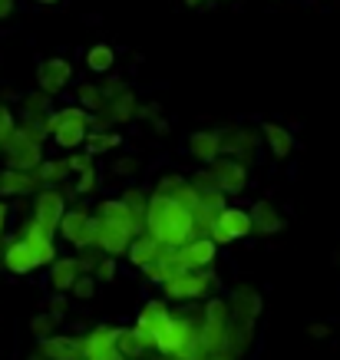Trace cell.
Instances as JSON below:
<instances>
[{
  "mask_svg": "<svg viewBox=\"0 0 340 360\" xmlns=\"http://www.w3.org/2000/svg\"><path fill=\"white\" fill-rule=\"evenodd\" d=\"M122 142L119 132H110V129H89L86 142H83V149H86L89 155H103V153H110V149H116Z\"/></svg>",
  "mask_w": 340,
  "mask_h": 360,
  "instance_id": "cell-27",
  "label": "cell"
},
{
  "mask_svg": "<svg viewBox=\"0 0 340 360\" xmlns=\"http://www.w3.org/2000/svg\"><path fill=\"white\" fill-rule=\"evenodd\" d=\"M261 314V295L254 291V288H238L235 295H231V317L235 321H244V324H254Z\"/></svg>",
  "mask_w": 340,
  "mask_h": 360,
  "instance_id": "cell-21",
  "label": "cell"
},
{
  "mask_svg": "<svg viewBox=\"0 0 340 360\" xmlns=\"http://www.w3.org/2000/svg\"><path fill=\"white\" fill-rule=\"evenodd\" d=\"M37 172L44 179V186H60L66 175H70V162L66 159H44V162L37 165Z\"/></svg>",
  "mask_w": 340,
  "mask_h": 360,
  "instance_id": "cell-31",
  "label": "cell"
},
{
  "mask_svg": "<svg viewBox=\"0 0 340 360\" xmlns=\"http://www.w3.org/2000/svg\"><path fill=\"white\" fill-rule=\"evenodd\" d=\"M11 13H13V0H0V20L11 17Z\"/></svg>",
  "mask_w": 340,
  "mask_h": 360,
  "instance_id": "cell-43",
  "label": "cell"
},
{
  "mask_svg": "<svg viewBox=\"0 0 340 360\" xmlns=\"http://www.w3.org/2000/svg\"><path fill=\"white\" fill-rule=\"evenodd\" d=\"M50 139L44 129V122H33V120H23L17 129H13L11 142H7V149H4V159L7 165L13 169H37V165L44 162V142Z\"/></svg>",
  "mask_w": 340,
  "mask_h": 360,
  "instance_id": "cell-3",
  "label": "cell"
},
{
  "mask_svg": "<svg viewBox=\"0 0 340 360\" xmlns=\"http://www.w3.org/2000/svg\"><path fill=\"white\" fill-rule=\"evenodd\" d=\"M188 153L195 155L198 162L211 165L218 155H225L221 153V132H211V129L192 132V136H188Z\"/></svg>",
  "mask_w": 340,
  "mask_h": 360,
  "instance_id": "cell-20",
  "label": "cell"
},
{
  "mask_svg": "<svg viewBox=\"0 0 340 360\" xmlns=\"http://www.w3.org/2000/svg\"><path fill=\"white\" fill-rule=\"evenodd\" d=\"M33 4H40V7H56L60 0H33Z\"/></svg>",
  "mask_w": 340,
  "mask_h": 360,
  "instance_id": "cell-45",
  "label": "cell"
},
{
  "mask_svg": "<svg viewBox=\"0 0 340 360\" xmlns=\"http://www.w3.org/2000/svg\"><path fill=\"white\" fill-rule=\"evenodd\" d=\"M254 149H258V139H254L251 129H221V153L225 155H235L242 159L244 165H251L254 159Z\"/></svg>",
  "mask_w": 340,
  "mask_h": 360,
  "instance_id": "cell-16",
  "label": "cell"
},
{
  "mask_svg": "<svg viewBox=\"0 0 340 360\" xmlns=\"http://www.w3.org/2000/svg\"><path fill=\"white\" fill-rule=\"evenodd\" d=\"M44 188V179H40V172L37 169H13V165H7V169H0V195L4 198H23L27 192H40Z\"/></svg>",
  "mask_w": 340,
  "mask_h": 360,
  "instance_id": "cell-11",
  "label": "cell"
},
{
  "mask_svg": "<svg viewBox=\"0 0 340 360\" xmlns=\"http://www.w3.org/2000/svg\"><path fill=\"white\" fill-rule=\"evenodd\" d=\"M188 7H198V4H205V0H185Z\"/></svg>",
  "mask_w": 340,
  "mask_h": 360,
  "instance_id": "cell-46",
  "label": "cell"
},
{
  "mask_svg": "<svg viewBox=\"0 0 340 360\" xmlns=\"http://www.w3.org/2000/svg\"><path fill=\"white\" fill-rule=\"evenodd\" d=\"M30 360H46V357H44V354H40V350H37V357H30Z\"/></svg>",
  "mask_w": 340,
  "mask_h": 360,
  "instance_id": "cell-47",
  "label": "cell"
},
{
  "mask_svg": "<svg viewBox=\"0 0 340 360\" xmlns=\"http://www.w3.org/2000/svg\"><path fill=\"white\" fill-rule=\"evenodd\" d=\"M149 344L143 340V334L136 328H119V357L122 360H145L149 354Z\"/></svg>",
  "mask_w": 340,
  "mask_h": 360,
  "instance_id": "cell-26",
  "label": "cell"
},
{
  "mask_svg": "<svg viewBox=\"0 0 340 360\" xmlns=\"http://www.w3.org/2000/svg\"><path fill=\"white\" fill-rule=\"evenodd\" d=\"M122 202H126V205L136 212V219L145 225V208H149V195H145L143 188H126V192H122Z\"/></svg>",
  "mask_w": 340,
  "mask_h": 360,
  "instance_id": "cell-33",
  "label": "cell"
},
{
  "mask_svg": "<svg viewBox=\"0 0 340 360\" xmlns=\"http://www.w3.org/2000/svg\"><path fill=\"white\" fill-rule=\"evenodd\" d=\"M44 129L63 153H77V149H83V142L93 129V112L83 110L79 103L63 106V110H50L44 116Z\"/></svg>",
  "mask_w": 340,
  "mask_h": 360,
  "instance_id": "cell-2",
  "label": "cell"
},
{
  "mask_svg": "<svg viewBox=\"0 0 340 360\" xmlns=\"http://www.w3.org/2000/svg\"><path fill=\"white\" fill-rule=\"evenodd\" d=\"M56 328H60V317L53 314V311H46V314H37L30 321V330L37 334V340L40 338H50V334H56Z\"/></svg>",
  "mask_w": 340,
  "mask_h": 360,
  "instance_id": "cell-32",
  "label": "cell"
},
{
  "mask_svg": "<svg viewBox=\"0 0 340 360\" xmlns=\"http://www.w3.org/2000/svg\"><path fill=\"white\" fill-rule=\"evenodd\" d=\"M83 360H89V357H83Z\"/></svg>",
  "mask_w": 340,
  "mask_h": 360,
  "instance_id": "cell-48",
  "label": "cell"
},
{
  "mask_svg": "<svg viewBox=\"0 0 340 360\" xmlns=\"http://www.w3.org/2000/svg\"><path fill=\"white\" fill-rule=\"evenodd\" d=\"M99 112H106V116L112 120V126H126V122L136 120V112H139V99H136V93L126 86L122 93H116L112 99H106V106H103Z\"/></svg>",
  "mask_w": 340,
  "mask_h": 360,
  "instance_id": "cell-19",
  "label": "cell"
},
{
  "mask_svg": "<svg viewBox=\"0 0 340 360\" xmlns=\"http://www.w3.org/2000/svg\"><path fill=\"white\" fill-rule=\"evenodd\" d=\"M211 175H215V186L225 192V195H238L244 186H248V165L235 155H218L211 162Z\"/></svg>",
  "mask_w": 340,
  "mask_h": 360,
  "instance_id": "cell-10",
  "label": "cell"
},
{
  "mask_svg": "<svg viewBox=\"0 0 340 360\" xmlns=\"http://www.w3.org/2000/svg\"><path fill=\"white\" fill-rule=\"evenodd\" d=\"M145 231L165 248H182L188 238H195V219L178 198L152 192L145 208Z\"/></svg>",
  "mask_w": 340,
  "mask_h": 360,
  "instance_id": "cell-1",
  "label": "cell"
},
{
  "mask_svg": "<svg viewBox=\"0 0 340 360\" xmlns=\"http://www.w3.org/2000/svg\"><path fill=\"white\" fill-rule=\"evenodd\" d=\"M93 278H96V281H112V278H116V258H112V255H103V262L96 264Z\"/></svg>",
  "mask_w": 340,
  "mask_h": 360,
  "instance_id": "cell-38",
  "label": "cell"
},
{
  "mask_svg": "<svg viewBox=\"0 0 340 360\" xmlns=\"http://www.w3.org/2000/svg\"><path fill=\"white\" fill-rule=\"evenodd\" d=\"M251 221H254V231H258V235H277V231L285 229V215H281L271 202H258V205L251 208Z\"/></svg>",
  "mask_w": 340,
  "mask_h": 360,
  "instance_id": "cell-25",
  "label": "cell"
},
{
  "mask_svg": "<svg viewBox=\"0 0 340 360\" xmlns=\"http://www.w3.org/2000/svg\"><path fill=\"white\" fill-rule=\"evenodd\" d=\"M4 268L13 274H30L40 268V262H37V255L30 251V245L17 235V238H11L4 245Z\"/></svg>",
  "mask_w": 340,
  "mask_h": 360,
  "instance_id": "cell-18",
  "label": "cell"
},
{
  "mask_svg": "<svg viewBox=\"0 0 340 360\" xmlns=\"http://www.w3.org/2000/svg\"><path fill=\"white\" fill-rule=\"evenodd\" d=\"M89 360H122L119 357V328H93L83 338Z\"/></svg>",
  "mask_w": 340,
  "mask_h": 360,
  "instance_id": "cell-14",
  "label": "cell"
},
{
  "mask_svg": "<svg viewBox=\"0 0 340 360\" xmlns=\"http://www.w3.org/2000/svg\"><path fill=\"white\" fill-rule=\"evenodd\" d=\"M17 126H20V122H17V112H13L11 106H0V153L7 149V142H11Z\"/></svg>",
  "mask_w": 340,
  "mask_h": 360,
  "instance_id": "cell-34",
  "label": "cell"
},
{
  "mask_svg": "<svg viewBox=\"0 0 340 360\" xmlns=\"http://www.w3.org/2000/svg\"><path fill=\"white\" fill-rule=\"evenodd\" d=\"M27 245H30V251L37 255V262L40 264H53L56 262V245H53V235L56 231H50V229H44L37 219H27L20 225V231H17Z\"/></svg>",
  "mask_w": 340,
  "mask_h": 360,
  "instance_id": "cell-12",
  "label": "cell"
},
{
  "mask_svg": "<svg viewBox=\"0 0 340 360\" xmlns=\"http://www.w3.org/2000/svg\"><path fill=\"white\" fill-rule=\"evenodd\" d=\"M310 338H327V324H310Z\"/></svg>",
  "mask_w": 340,
  "mask_h": 360,
  "instance_id": "cell-44",
  "label": "cell"
},
{
  "mask_svg": "<svg viewBox=\"0 0 340 360\" xmlns=\"http://www.w3.org/2000/svg\"><path fill=\"white\" fill-rule=\"evenodd\" d=\"M20 112L23 120H33V122H44V116L50 112V93L37 89V93H27L20 103Z\"/></svg>",
  "mask_w": 340,
  "mask_h": 360,
  "instance_id": "cell-28",
  "label": "cell"
},
{
  "mask_svg": "<svg viewBox=\"0 0 340 360\" xmlns=\"http://www.w3.org/2000/svg\"><path fill=\"white\" fill-rule=\"evenodd\" d=\"M7 219H11V208L0 202V238H4V231H7Z\"/></svg>",
  "mask_w": 340,
  "mask_h": 360,
  "instance_id": "cell-42",
  "label": "cell"
},
{
  "mask_svg": "<svg viewBox=\"0 0 340 360\" xmlns=\"http://www.w3.org/2000/svg\"><path fill=\"white\" fill-rule=\"evenodd\" d=\"M96 225L99 219L89 215L86 208H66L63 219H60V235L73 248H89V245H96Z\"/></svg>",
  "mask_w": 340,
  "mask_h": 360,
  "instance_id": "cell-5",
  "label": "cell"
},
{
  "mask_svg": "<svg viewBox=\"0 0 340 360\" xmlns=\"http://www.w3.org/2000/svg\"><path fill=\"white\" fill-rule=\"evenodd\" d=\"M96 219H106V221H122V225H132L136 235H143L145 225L136 219V212H132L122 198H106V202H99L96 205Z\"/></svg>",
  "mask_w": 340,
  "mask_h": 360,
  "instance_id": "cell-22",
  "label": "cell"
},
{
  "mask_svg": "<svg viewBox=\"0 0 340 360\" xmlns=\"http://www.w3.org/2000/svg\"><path fill=\"white\" fill-rule=\"evenodd\" d=\"M77 103L89 112H99L103 106H106V93H103V86H96V83H79L77 86Z\"/></svg>",
  "mask_w": 340,
  "mask_h": 360,
  "instance_id": "cell-30",
  "label": "cell"
},
{
  "mask_svg": "<svg viewBox=\"0 0 340 360\" xmlns=\"http://www.w3.org/2000/svg\"><path fill=\"white\" fill-rule=\"evenodd\" d=\"M70 79H73V66H70V60H63V56H50V60H44L40 70H37V86L44 89V93H50V96L63 93V89L70 86Z\"/></svg>",
  "mask_w": 340,
  "mask_h": 360,
  "instance_id": "cell-13",
  "label": "cell"
},
{
  "mask_svg": "<svg viewBox=\"0 0 340 360\" xmlns=\"http://www.w3.org/2000/svg\"><path fill=\"white\" fill-rule=\"evenodd\" d=\"M165 251H169V248H165L162 241H155L149 231H143V235H136V238H132L129 251H126V258H129L132 268L145 271V268H149L152 262H159V258H162Z\"/></svg>",
  "mask_w": 340,
  "mask_h": 360,
  "instance_id": "cell-17",
  "label": "cell"
},
{
  "mask_svg": "<svg viewBox=\"0 0 340 360\" xmlns=\"http://www.w3.org/2000/svg\"><path fill=\"white\" fill-rule=\"evenodd\" d=\"M37 350H40L46 360H83L86 357L83 338H70V334H50V338H40Z\"/></svg>",
  "mask_w": 340,
  "mask_h": 360,
  "instance_id": "cell-15",
  "label": "cell"
},
{
  "mask_svg": "<svg viewBox=\"0 0 340 360\" xmlns=\"http://www.w3.org/2000/svg\"><path fill=\"white\" fill-rule=\"evenodd\" d=\"M211 288H215V274H209L205 268H185L162 284V295L169 301H202L211 295Z\"/></svg>",
  "mask_w": 340,
  "mask_h": 360,
  "instance_id": "cell-4",
  "label": "cell"
},
{
  "mask_svg": "<svg viewBox=\"0 0 340 360\" xmlns=\"http://www.w3.org/2000/svg\"><path fill=\"white\" fill-rule=\"evenodd\" d=\"M83 274V268H79V258H56L53 264H50V288L53 291H73V284H77V278Z\"/></svg>",
  "mask_w": 340,
  "mask_h": 360,
  "instance_id": "cell-24",
  "label": "cell"
},
{
  "mask_svg": "<svg viewBox=\"0 0 340 360\" xmlns=\"http://www.w3.org/2000/svg\"><path fill=\"white\" fill-rule=\"evenodd\" d=\"M63 212H66V195L56 186H44L37 192V198H33V219L40 221L44 229H50V231L60 229Z\"/></svg>",
  "mask_w": 340,
  "mask_h": 360,
  "instance_id": "cell-9",
  "label": "cell"
},
{
  "mask_svg": "<svg viewBox=\"0 0 340 360\" xmlns=\"http://www.w3.org/2000/svg\"><path fill=\"white\" fill-rule=\"evenodd\" d=\"M86 66L93 73H110L112 66H116V50L110 44H96L86 50Z\"/></svg>",
  "mask_w": 340,
  "mask_h": 360,
  "instance_id": "cell-29",
  "label": "cell"
},
{
  "mask_svg": "<svg viewBox=\"0 0 340 360\" xmlns=\"http://www.w3.org/2000/svg\"><path fill=\"white\" fill-rule=\"evenodd\" d=\"M261 139L268 142V149H271L275 159H287L294 153V136L281 122H261Z\"/></svg>",
  "mask_w": 340,
  "mask_h": 360,
  "instance_id": "cell-23",
  "label": "cell"
},
{
  "mask_svg": "<svg viewBox=\"0 0 340 360\" xmlns=\"http://www.w3.org/2000/svg\"><path fill=\"white\" fill-rule=\"evenodd\" d=\"M254 231V221H251V212H244V208H231L225 205L215 215V225H211V238L218 241V245H231V241L244 238V235H251Z\"/></svg>",
  "mask_w": 340,
  "mask_h": 360,
  "instance_id": "cell-6",
  "label": "cell"
},
{
  "mask_svg": "<svg viewBox=\"0 0 340 360\" xmlns=\"http://www.w3.org/2000/svg\"><path fill=\"white\" fill-rule=\"evenodd\" d=\"M99 262H103V251H99L96 245H89V248H79V268H83L86 274L96 271Z\"/></svg>",
  "mask_w": 340,
  "mask_h": 360,
  "instance_id": "cell-36",
  "label": "cell"
},
{
  "mask_svg": "<svg viewBox=\"0 0 340 360\" xmlns=\"http://www.w3.org/2000/svg\"><path fill=\"white\" fill-rule=\"evenodd\" d=\"M66 162H70V172L79 175V172H86V169H93V155L83 149V153H70L66 155Z\"/></svg>",
  "mask_w": 340,
  "mask_h": 360,
  "instance_id": "cell-37",
  "label": "cell"
},
{
  "mask_svg": "<svg viewBox=\"0 0 340 360\" xmlns=\"http://www.w3.org/2000/svg\"><path fill=\"white\" fill-rule=\"evenodd\" d=\"M112 169H116V175H129V172H136V169H139V162H136V159H119Z\"/></svg>",
  "mask_w": 340,
  "mask_h": 360,
  "instance_id": "cell-40",
  "label": "cell"
},
{
  "mask_svg": "<svg viewBox=\"0 0 340 360\" xmlns=\"http://www.w3.org/2000/svg\"><path fill=\"white\" fill-rule=\"evenodd\" d=\"M126 89V83L122 79H106V86H103V93H106V99H112L116 93H122Z\"/></svg>",
  "mask_w": 340,
  "mask_h": 360,
  "instance_id": "cell-41",
  "label": "cell"
},
{
  "mask_svg": "<svg viewBox=\"0 0 340 360\" xmlns=\"http://www.w3.org/2000/svg\"><path fill=\"white\" fill-rule=\"evenodd\" d=\"M93 188H96V165L77 175V195H89Z\"/></svg>",
  "mask_w": 340,
  "mask_h": 360,
  "instance_id": "cell-39",
  "label": "cell"
},
{
  "mask_svg": "<svg viewBox=\"0 0 340 360\" xmlns=\"http://www.w3.org/2000/svg\"><path fill=\"white\" fill-rule=\"evenodd\" d=\"M215 251H218V241L211 235H195L182 248H172V258L178 268H209L215 262Z\"/></svg>",
  "mask_w": 340,
  "mask_h": 360,
  "instance_id": "cell-7",
  "label": "cell"
},
{
  "mask_svg": "<svg viewBox=\"0 0 340 360\" xmlns=\"http://www.w3.org/2000/svg\"><path fill=\"white\" fill-rule=\"evenodd\" d=\"M73 295H77L79 301H89V297L96 295V278L83 271V274L77 278V284H73Z\"/></svg>",
  "mask_w": 340,
  "mask_h": 360,
  "instance_id": "cell-35",
  "label": "cell"
},
{
  "mask_svg": "<svg viewBox=\"0 0 340 360\" xmlns=\"http://www.w3.org/2000/svg\"><path fill=\"white\" fill-rule=\"evenodd\" d=\"M132 238H136V229H132V225L99 219V225H96V248L103 251V255L119 258V255H126V251H129Z\"/></svg>",
  "mask_w": 340,
  "mask_h": 360,
  "instance_id": "cell-8",
  "label": "cell"
}]
</instances>
